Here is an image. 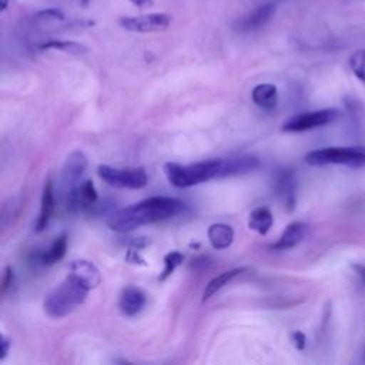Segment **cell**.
<instances>
[{
	"mask_svg": "<svg viewBox=\"0 0 365 365\" xmlns=\"http://www.w3.org/2000/svg\"><path fill=\"white\" fill-rule=\"evenodd\" d=\"M14 284V272L11 267H6L1 277V294H6L9 288H11Z\"/></svg>",
	"mask_w": 365,
	"mask_h": 365,
	"instance_id": "484cf974",
	"label": "cell"
},
{
	"mask_svg": "<svg viewBox=\"0 0 365 365\" xmlns=\"http://www.w3.org/2000/svg\"><path fill=\"white\" fill-rule=\"evenodd\" d=\"M222 158L204 160L187 165L177 163L164 164L163 170L168 182L177 188H188L212 178H220Z\"/></svg>",
	"mask_w": 365,
	"mask_h": 365,
	"instance_id": "3957f363",
	"label": "cell"
},
{
	"mask_svg": "<svg viewBox=\"0 0 365 365\" xmlns=\"http://www.w3.org/2000/svg\"><path fill=\"white\" fill-rule=\"evenodd\" d=\"M185 210V204L173 197H150L130 207L115 211L107 221L114 231L127 232L145 224L163 221L178 215Z\"/></svg>",
	"mask_w": 365,
	"mask_h": 365,
	"instance_id": "6da1fadb",
	"label": "cell"
},
{
	"mask_svg": "<svg viewBox=\"0 0 365 365\" xmlns=\"http://www.w3.org/2000/svg\"><path fill=\"white\" fill-rule=\"evenodd\" d=\"M0 344H1V359H4L6 358V355H7V352H9V346L11 345V342H10V339L6 336V335H1L0 336Z\"/></svg>",
	"mask_w": 365,
	"mask_h": 365,
	"instance_id": "83f0119b",
	"label": "cell"
},
{
	"mask_svg": "<svg viewBox=\"0 0 365 365\" xmlns=\"http://www.w3.org/2000/svg\"><path fill=\"white\" fill-rule=\"evenodd\" d=\"M258 167H259V161L254 155H240V157L222 158L220 178L245 174V173L257 170Z\"/></svg>",
	"mask_w": 365,
	"mask_h": 365,
	"instance_id": "4fadbf2b",
	"label": "cell"
},
{
	"mask_svg": "<svg viewBox=\"0 0 365 365\" xmlns=\"http://www.w3.org/2000/svg\"><path fill=\"white\" fill-rule=\"evenodd\" d=\"M182 259H184V257H182V254L180 251H170L168 254H165V257H164V268H163L158 279L160 281H165L174 272V269L182 262Z\"/></svg>",
	"mask_w": 365,
	"mask_h": 365,
	"instance_id": "cb8c5ba5",
	"label": "cell"
},
{
	"mask_svg": "<svg viewBox=\"0 0 365 365\" xmlns=\"http://www.w3.org/2000/svg\"><path fill=\"white\" fill-rule=\"evenodd\" d=\"M80 3H81L84 7H86V6L90 3V0H80Z\"/></svg>",
	"mask_w": 365,
	"mask_h": 365,
	"instance_id": "1f68e13d",
	"label": "cell"
},
{
	"mask_svg": "<svg viewBox=\"0 0 365 365\" xmlns=\"http://www.w3.org/2000/svg\"><path fill=\"white\" fill-rule=\"evenodd\" d=\"M250 268L248 267H240V268H232L230 271H225L217 277H214L207 285H205V289L202 292V301H207L210 299L217 291H220L221 288H224L231 279H234L235 277L244 274V272H248Z\"/></svg>",
	"mask_w": 365,
	"mask_h": 365,
	"instance_id": "ffe728a7",
	"label": "cell"
},
{
	"mask_svg": "<svg viewBox=\"0 0 365 365\" xmlns=\"http://www.w3.org/2000/svg\"><path fill=\"white\" fill-rule=\"evenodd\" d=\"M71 275H74L77 279H80L86 287L90 289L96 288L101 282V275L97 267L87 259H74L70 262L68 267Z\"/></svg>",
	"mask_w": 365,
	"mask_h": 365,
	"instance_id": "9a60e30c",
	"label": "cell"
},
{
	"mask_svg": "<svg viewBox=\"0 0 365 365\" xmlns=\"http://www.w3.org/2000/svg\"><path fill=\"white\" fill-rule=\"evenodd\" d=\"M120 26L135 33H160L167 30L171 16L167 13H150L144 16H124L118 20Z\"/></svg>",
	"mask_w": 365,
	"mask_h": 365,
	"instance_id": "52a82bcc",
	"label": "cell"
},
{
	"mask_svg": "<svg viewBox=\"0 0 365 365\" xmlns=\"http://www.w3.org/2000/svg\"><path fill=\"white\" fill-rule=\"evenodd\" d=\"M277 6L275 3L269 1V3H264L258 7H255L252 11H250L248 14H245L244 17H241L237 21V30L247 33V31H255L258 29H262L275 14Z\"/></svg>",
	"mask_w": 365,
	"mask_h": 365,
	"instance_id": "8fae6325",
	"label": "cell"
},
{
	"mask_svg": "<svg viewBox=\"0 0 365 365\" xmlns=\"http://www.w3.org/2000/svg\"><path fill=\"white\" fill-rule=\"evenodd\" d=\"M349 68L354 76L365 86V50H356L349 56Z\"/></svg>",
	"mask_w": 365,
	"mask_h": 365,
	"instance_id": "603a6c76",
	"label": "cell"
},
{
	"mask_svg": "<svg viewBox=\"0 0 365 365\" xmlns=\"http://www.w3.org/2000/svg\"><path fill=\"white\" fill-rule=\"evenodd\" d=\"M307 224L304 222H299V221H295V222H291L285 230L284 232L281 234V237L278 238V241L275 244L271 245V250H275V251H285V250H289V248H294L295 245H298L305 234H307Z\"/></svg>",
	"mask_w": 365,
	"mask_h": 365,
	"instance_id": "e0dca14e",
	"label": "cell"
},
{
	"mask_svg": "<svg viewBox=\"0 0 365 365\" xmlns=\"http://www.w3.org/2000/svg\"><path fill=\"white\" fill-rule=\"evenodd\" d=\"M9 0H0V11H4L7 9Z\"/></svg>",
	"mask_w": 365,
	"mask_h": 365,
	"instance_id": "4dcf8cb0",
	"label": "cell"
},
{
	"mask_svg": "<svg viewBox=\"0 0 365 365\" xmlns=\"http://www.w3.org/2000/svg\"><path fill=\"white\" fill-rule=\"evenodd\" d=\"M208 240L215 250H225L234 241V230L227 224H212L207 231Z\"/></svg>",
	"mask_w": 365,
	"mask_h": 365,
	"instance_id": "d6986e66",
	"label": "cell"
},
{
	"mask_svg": "<svg viewBox=\"0 0 365 365\" xmlns=\"http://www.w3.org/2000/svg\"><path fill=\"white\" fill-rule=\"evenodd\" d=\"M86 168H87V158L81 151L76 150L68 154L61 170V185L64 188V194L80 184V178L86 171Z\"/></svg>",
	"mask_w": 365,
	"mask_h": 365,
	"instance_id": "30bf717a",
	"label": "cell"
},
{
	"mask_svg": "<svg viewBox=\"0 0 365 365\" xmlns=\"http://www.w3.org/2000/svg\"><path fill=\"white\" fill-rule=\"evenodd\" d=\"M309 165H346L351 168L365 167V147H324L305 155Z\"/></svg>",
	"mask_w": 365,
	"mask_h": 365,
	"instance_id": "277c9868",
	"label": "cell"
},
{
	"mask_svg": "<svg viewBox=\"0 0 365 365\" xmlns=\"http://www.w3.org/2000/svg\"><path fill=\"white\" fill-rule=\"evenodd\" d=\"M64 197H66L68 210L86 211L96 204L98 194H97V190H96L93 181L86 180V181L80 182L78 185H76L74 188H71L68 192H66Z\"/></svg>",
	"mask_w": 365,
	"mask_h": 365,
	"instance_id": "ba28073f",
	"label": "cell"
},
{
	"mask_svg": "<svg viewBox=\"0 0 365 365\" xmlns=\"http://www.w3.org/2000/svg\"><path fill=\"white\" fill-rule=\"evenodd\" d=\"M145 302H147L145 294L140 288L133 285L123 288L118 297V308L127 317H133L141 312Z\"/></svg>",
	"mask_w": 365,
	"mask_h": 365,
	"instance_id": "7c38bea8",
	"label": "cell"
},
{
	"mask_svg": "<svg viewBox=\"0 0 365 365\" xmlns=\"http://www.w3.org/2000/svg\"><path fill=\"white\" fill-rule=\"evenodd\" d=\"M36 19L38 20H64V13L60 10V9H46V10H40L37 14H36Z\"/></svg>",
	"mask_w": 365,
	"mask_h": 365,
	"instance_id": "d4e9b609",
	"label": "cell"
},
{
	"mask_svg": "<svg viewBox=\"0 0 365 365\" xmlns=\"http://www.w3.org/2000/svg\"><path fill=\"white\" fill-rule=\"evenodd\" d=\"M289 338H291L292 345H294L298 351H302V349L305 348V345H307V336H305L304 332H301V331H292V332L289 334Z\"/></svg>",
	"mask_w": 365,
	"mask_h": 365,
	"instance_id": "4316f807",
	"label": "cell"
},
{
	"mask_svg": "<svg viewBox=\"0 0 365 365\" xmlns=\"http://www.w3.org/2000/svg\"><path fill=\"white\" fill-rule=\"evenodd\" d=\"M131 4L143 9V7H151L154 6V0H128Z\"/></svg>",
	"mask_w": 365,
	"mask_h": 365,
	"instance_id": "f546056e",
	"label": "cell"
},
{
	"mask_svg": "<svg viewBox=\"0 0 365 365\" xmlns=\"http://www.w3.org/2000/svg\"><path fill=\"white\" fill-rule=\"evenodd\" d=\"M97 171L100 178L104 182L115 188L140 190L147 185V173L141 167L115 168L104 164V165H100Z\"/></svg>",
	"mask_w": 365,
	"mask_h": 365,
	"instance_id": "5b68a950",
	"label": "cell"
},
{
	"mask_svg": "<svg viewBox=\"0 0 365 365\" xmlns=\"http://www.w3.org/2000/svg\"><path fill=\"white\" fill-rule=\"evenodd\" d=\"M352 268L355 269L356 275L359 277V281L362 282V285L365 287V265L364 264H354Z\"/></svg>",
	"mask_w": 365,
	"mask_h": 365,
	"instance_id": "f1b7e54d",
	"label": "cell"
},
{
	"mask_svg": "<svg viewBox=\"0 0 365 365\" xmlns=\"http://www.w3.org/2000/svg\"><path fill=\"white\" fill-rule=\"evenodd\" d=\"M40 48H43V50L54 48V50H60V51H64L68 54H76V56L87 51L86 46L76 43V41H70V40H48V41H44L43 44H40Z\"/></svg>",
	"mask_w": 365,
	"mask_h": 365,
	"instance_id": "7402d4cb",
	"label": "cell"
},
{
	"mask_svg": "<svg viewBox=\"0 0 365 365\" xmlns=\"http://www.w3.org/2000/svg\"><path fill=\"white\" fill-rule=\"evenodd\" d=\"M252 101L262 110H272L278 103V90L274 84H258L251 91Z\"/></svg>",
	"mask_w": 365,
	"mask_h": 365,
	"instance_id": "ac0fdd59",
	"label": "cell"
},
{
	"mask_svg": "<svg viewBox=\"0 0 365 365\" xmlns=\"http://www.w3.org/2000/svg\"><path fill=\"white\" fill-rule=\"evenodd\" d=\"M274 191L287 211H292L297 204V180L292 170H279L274 178Z\"/></svg>",
	"mask_w": 365,
	"mask_h": 365,
	"instance_id": "9c48e42d",
	"label": "cell"
},
{
	"mask_svg": "<svg viewBox=\"0 0 365 365\" xmlns=\"http://www.w3.org/2000/svg\"><path fill=\"white\" fill-rule=\"evenodd\" d=\"M90 288L74 275L67 274L63 282L53 288L44 298V312L51 318H63L71 314L86 301Z\"/></svg>",
	"mask_w": 365,
	"mask_h": 365,
	"instance_id": "7a4b0ae2",
	"label": "cell"
},
{
	"mask_svg": "<svg viewBox=\"0 0 365 365\" xmlns=\"http://www.w3.org/2000/svg\"><path fill=\"white\" fill-rule=\"evenodd\" d=\"M339 117V111L336 108H322L315 111L298 113L289 117L282 124V131L285 133H302L312 128L324 127L327 124L334 123Z\"/></svg>",
	"mask_w": 365,
	"mask_h": 365,
	"instance_id": "8992f818",
	"label": "cell"
},
{
	"mask_svg": "<svg viewBox=\"0 0 365 365\" xmlns=\"http://www.w3.org/2000/svg\"><path fill=\"white\" fill-rule=\"evenodd\" d=\"M66 250H67V237L63 234V235L57 237L47 250L36 251L31 255V261L34 264H38V265H43V267L51 265V264L60 261L64 257Z\"/></svg>",
	"mask_w": 365,
	"mask_h": 365,
	"instance_id": "2e32d148",
	"label": "cell"
},
{
	"mask_svg": "<svg viewBox=\"0 0 365 365\" xmlns=\"http://www.w3.org/2000/svg\"><path fill=\"white\" fill-rule=\"evenodd\" d=\"M54 210H56V198H54V191H53V182H51V180H47L43 187L40 214H38V218L34 225L36 232H41L48 227L50 220L54 214Z\"/></svg>",
	"mask_w": 365,
	"mask_h": 365,
	"instance_id": "5bb4252c",
	"label": "cell"
},
{
	"mask_svg": "<svg viewBox=\"0 0 365 365\" xmlns=\"http://www.w3.org/2000/svg\"><path fill=\"white\" fill-rule=\"evenodd\" d=\"M272 222H274L272 212L267 207H257L250 212L248 227L252 231L258 232L259 235H265L272 227Z\"/></svg>",
	"mask_w": 365,
	"mask_h": 365,
	"instance_id": "44dd1931",
	"label": "cell"
}]
</instances>
